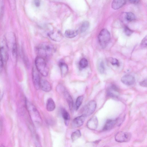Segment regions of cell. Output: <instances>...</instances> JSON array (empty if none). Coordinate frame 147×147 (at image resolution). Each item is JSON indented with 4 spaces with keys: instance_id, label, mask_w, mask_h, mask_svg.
Masks as SVG:
<instances>
[{
    "instance_id": "1",
    "label": "cell",
    "mask_w": 147,
    "mask_h": 147,
    "mask_svg": "<svg viewBox=\"0 0 147 147\" xmlns=\"http://www.w3.org/2000/svg\"><path fill=\"white\" fill-rule=\"evenodd\" d=\"M37 52L40 55L42 56H49L53 55L55 49L54 46L51 43L43 42L39 45L36 48Z\"/></svg>"
},
{
    "instance_id": "2",
    "label": "cell",
    "mask_w": 147,
    "mask_h": 147,
    "mask_svg": "<svg viewBox=\"0 0 147 147\" xmlns=\"http://www.w3.org/2000/svg\"><path fill=\"white\" fill-rule=\"evenodd\" d=\"M26 108L30 117L34 123L40 124L42 122L40 114L35 107L27 100L26 101Z\"/></svg>"
},
{
    "instance_id": "3",
    "label": "cell",
    "mask_w": 147,
    "mask_h": 147,
    "mask_svg": "<svg viewBox=\"0 0 147 147\" xmlns=\"http://www.w3.org/2000/svg\"><path fill=\"white\" fill-rule=\"evenodd\" d=\"M35 64L37 71L43 76H47L49 69L44 58L40 56L37 57L35 59Z\"/></svg>"
},
{
    "instance_id": "4",
    "label": "cell",
    "mask_w": 147,
    "mask_h": 147,
    "mask_svg": "<svg viewBox=\"0 0 147 147\" xmlns=\"http://www.w3.org/2000/svg\"><path fill=\"white\" fill-rule=\"evenodd\" d=\"M111 38L109 32L107 30L104 28L102 30L98 36L99 43L103 48H105L109 42Z\"/></svg>"
},
{
    "instance_id": "5",
    "label": "cell",
    "mask_w": 147,
    "mask_h": 147,
    "mask_svg": "<svg viewBox=\"0 0 147 147\" xmlns=\"http://www.w3.org/2000/svg\"><path fill=\"white\" fill-rule=\"evenodd\" d=\"M96 107V102L94 100L89 102L84 107L83 114L86 117L90 115L94 111Z\"/></svg>"
},
{
    "instance_id": "6",
    "label": "cell",
    "mask_w": 147,
    "mask_h": 147,
    "mask_svg": "<svg viewBox=\"0 0 147 147\" xmlns=\"http://www.w3.org/2000/svg\"><path fill=\"white\" fill-rule=\"evenodd\" d=\"M131 134L129 132L120 131L118 132L115 137V140L119 142H127L131 138Z\"/></svg>"
},
{
    "instance_id": "7",
    "label": "cell",
    "mask_w": 147,
    "mask_h": 147,
    "mask_svg": "<svg viewBox=\"0 0 147 147\" xmlns=\"http://www.w3.org/2000/svg\"><path fill=\"white\" fill-rule=\"evenodd\" d=\"M32 78L34 87L36 90L40 87V78L39 74L37 69L34 67L32 69Z\"/></svg>"
},
{
    "instance_id": "8",
    "label": "cell",
    "mask_w": 147,
    "mask_h": 147,
    "mask_svg": "<svg viewBox=\"0 0 147 147\" xmlns=\"http://www.w3.org/2000/svg\"><path fill=\"white\" fill-rule=\"evenodd\" d=\"M107 94L109 97L117 98L119 95V89L115 85L112 84L107 89Z\"/></svg>"
},
{
    "instance_id": "9",
    "label": "cell",
    "mask_w": 147,
    "mask_h": 147,
    "mask_svg": "<svg viewBox=\"0 0 147 147\" xmlns=\"http://www.w3.org/2000/svg\"><path fill=\"white\" fill-rule=\"evenodd\" d=\"M121 81L124 84L128 86H130L134 84L135 81V78L130 75H126L121 78Z\"/></svg>"
},
{
    "instance_id": "10",
    "label": "cell",
    "mask_w": 147,
    "mask_h": 147,
    "mask_svg": "<svg viewBox=\"0 0 147 147\" xmlns=\"http://www.w3.org/2000/svg\"><path fill=\"white\" fill-rule=\"evenodd\" d=\"M98 124L97 118L96 116H94L88 120L87 123V126L90 130H95L97 128Z\"/></svg>"
},
{
    "instance_id": "11",
    "label": "cell",
    "mask_w": 147,
    "mask_h": 147,
    "mask_svg": "<svg viewBox=\"0 0 147 147\" xmlns=\"http://www.w3.org/2000/svg\"><path fill=\"white\" fill-rule=\"evenodd\" d=\"M86 117L84 114L75 118L72 121V124L75 127H78L83 125Z\"/></svg>"
},
{
    "instance_id": "12",
    "label": "cell",
    "mask_w": 147,
    "mask_h": 147,
    "mask_svg": "<svg viewBox=\"0 0 147 147\" xmlns=\"http://www.w3.org/2000/svg\"><path fill=\"white\" fill-rule=\"evenodd\" d=\"M117 119H107L103 127V130L107 131L111 129L117 123Z\"/></svg>"
},
{
    "instance_id": "13",
    "label": "cell",
    "mask_w": 147,
    "mask_h": 147,
    "mask_svg": "<svg viewBox=\"0 0 147 147\" xmlns=\"http://www.w3.org/2000/svg\"><path fill=\"white\" fill-rule=\"evenodd\" d=\"M61 93L63 94L68 104L70 110L71 111H72L73 107V102L71 96L65 88Z\"/></svg>"
},
{
    "instance_id": "14",
    "label": "cell",
    "mask_w": 147,
    "mask_h": 147,
    "mask_svg": "<svg viewBox=\"0 0 147 147\" xmlns=\"http://www.w3.org/2000/svg\"><path fill=\"white\" fill-rule=\"evenodd\" d=\"M40 87L43 91L47 92H49L51 89L50 83L47 80L44 79L40 80Z\"/></svg>"
},
{
    "instance_id": "15",
    "label": "cell",
    "mask_w": 147,
    "mask_h": 147,
    "mask_svg": "<svg viewBox=\"0 0 147 147\" xmlns=\"http://www.w3.org/2000/svg\"><path fill=\"white\" fill-rule=\"evenodd\" d=\"M126 2V0H113L111 7L114 9H117L123 6Z\"/></svg>"
},
{
    "instance_id": "16",
    "label": "cell",
    "mask_w": 147,
    "mask_h": 147,
    "mask_svg": "<svg viewBox=\"0 0 147 147\" xmlns=\"http://www.w3.org/2000/svg\"><path fill=\"white\" fill-rule=\"evenodd\" d=\"M48 36L52 40L57 42L60 41L63 38L62 35L58 32H51L48 33Z\"/></svg>"
},
{
    "instance_id": "17",
    "label": "cell",
    "mask_w": 147,
    "mask_h": 147,
    "mask_svg": "<svg viewBox=\"0 0 147 147\" xmlns=\"http://www.w3.org/2000/svg\"><path fill=\"white\" fill-rule=\"evenodd\" d=\"M0 56L3 63L7 61L8 54L6 49L3 46L0 47Z\"/></svg>"
},
{
    "instance_id": "18",
    "label": "cell",
    "mask_w": 147,
    "mask_h": 147,
    "mask_svg": "<svg viewBox=\"0 0 147 147\" xmlns=\"http://www.w3.org/2000/svg\"><path fill=\"white\" fill-rule=\"evenodd\" d=\"M59 65L61 76L63 77L68 73V66L65 63L63 62H60Z\"/></svg>"
},
{
    "instance_id": "19",
    "label": "cell",
    "mask_w": 147,
    "mask_h": 147,
    "mask_svg": "<svg viewBox=\"0 0 147 147\" xmlns=\"http://www.w3.org/2000/svg\"><path fill=\"white\" fill-rule=\"evenodd\" d=\"M46 109L49 111H53L55 109V105L53 100L51 98L48 99L46 103Z\"/></svg>"
},
{
    "instance_id": "20",
    "label": "cell",
    "mask_w": 147,
    "mask_h": 147,
    "mask_svg": "<svg viewBox=\"0 0 147 147\" xmlns=\"http://www.w3.org/2000/svg\"><path fill=\"white\" fill-rule=\"evenodd\" d=\"M78 30H66L65 32V36L68 38H72L75 37L78 34Z\"/></svg>"
},
{
    "instance_id": "21",
    "label": "cell",
    "mask_w": 147,
    "mask_h": 147,
    "mask_svg": "<svg viewBox=\"0 0 147 147\" xmlns=\"http://www.w3.org/2000/svg\"><path fill=\"white\" fill-rule=\"evenodd\" d=\"M61 114L65 124L68 125L70 119V116L69 113L65 109L63 108L61 110Z\"/></svg>"
},
{
    "instance_id": "22",
    "label": "cell",
    "mask_w": 147,
    "mask_h": 147,
    "mask_svg": "<svg viewBox=\"0 0 147 147\" xmlns=\"http://www.w3.org/2000/svg\"><path fill=\"white\" fill-rule=\"evenodd\" d=\"M97 67L98 72L101 74L104 73L105 70V65L103 60L98 59L97 62Z\"/></svg>"
},
{
    "instance_id": "23",
    "label": "cell",
    "mask_w": 147,
    "mask_h": 147,
    "mask_svg": "<svg viewBox=\"0 0 147 147\" xmlns=\"http://www.w3.org/2000/svg\"><path fill=\"white\" fill-rule=\"evenodd\" d=\"M81 136V133L80 130H77L72 133L71 138L73 141H74L79 138Z\"/></svg>"
},
{
    "instance_id": "24",
    "label": "cell",
    "mask_w": 147,
    "mask_h": 147,
    "mask_svg": "<svg viewBox=\"0 0 147 147\" xmlns=\"http://www.w3.org/2000/svg\"><path fill=\"white\" fill-rule=\"evenodd\" d=\"M90 25L89 22L88 21H85L83 22L80 27V31L83 33L86 31Z\"/></svg>"
},
{
    "instance_id": "25",
    "label": "cell",
    "mask_w": 147,
    "mask_h": 147,
    "mask_svg": "<svg viewBox=\"0 0 147 147\" xmlns=\"http://www.w3.org/2000/svg\"><path fill=\"white\" fill-rule=\"evenodd\" d=\"M125 18L127 21L130 22L135 20V16L133 13L132 12H129L126 13Z\"/></svg>"
},
{
    "instance_id": "26",
    "label": "cell",
    "mask_w": 147,
    "mask_h": 147,
    "mask_svg": "<svg viewBox=\"0 0 147 147\" xmlns=\"http://www.w3.org/2000/svg\"><path fill=\"white\" fill-rule=\"evenodd\" d=\"M11 50V52L14 58H16L17 56V47L15 40H14L13 42Z\"/></svg>"
},
{
    "instance_id": "27",
    "label": "cell",
    "mask_w": 147,
    "mask_h": 147,
    "mask_svg": "<svg viewBox=\"0 0 147 147\" xmlns=\"http://www.w3.org/2000/svg\"><path fill=\"white\" fill-rule=\"evenodd\" d=\"M83 99V96H79L77 98L76 102V110H77L79 109L81 105Z\"/></svg>"
},
{
    "instance_id": "28",
    "label": "cell",
    "mask_w": 147,
    "mask_h": 147,
    "mask_svg": "<svg viewBox=\"0 0 147 147\" xmlns=\"http://www.w3.org/2000/svg\"><path fill=\"white\" fill-rule=\"evenodd\" d=\"M79 65L81 68H85L88 65L87 60L85 58H82L79 62Z\"/></svg>"
},
{
    "instance_id": "29",
    "label": "cell",
    "mask_w": 147,
    "mask_h": 147,
    "mask_svg": "<svg viewBox=\"0 0 147 147\" xmlns=\"http://www.w3.org/2000/svg\"><path fill=\"white\" fill-rule=\"evenodd\" d=\"M110 63L113 65L119 66V61L116 59L114 58H111L109 60Z\"/></svg>"
},
{
    "instance_id": "30",
    "label": "cell",
    "mask_w": 147,
    "mask_h": 147,
    "mask_svg": "<svg viewBox=\"0 0 147 147\" xmlns=\"http://www.w3.org/2000/svg\"><path fill=\"white\" fill-rule=\"evenodd\" d=\"M124 31L126 34L127 36H130L133 32V31L127 26L125 27Z\"/></svg>"
},
{
    "instance_id": "31",
    "label": "cell",
    "mask_w": 147,
    "mask_h": 147,
    "mask_svg": "<svg viewBox=\"0 0 147 147\" xmlns=\"http://www.w3.org/2000/svg\"><path fill=\"white\" fill-rule=\"evenodd\" d=\"M147 36H146L142 40L141 45L142 47H147Z\"/></svg>"
},
{
    "instance_id": "32",
    "label": "cell",
    "mask_w": 147,
    "mask_h": 147,
    "mask_svg": "<svg viewBox=\"0 0 147 147\" xmlns=\"http://www.w3.org/2000/svg\"><path fill=\"white\" fill-rule=\"evenodd\" d=\"M140 86L142 87H147V80H145L140 82Z\"/></svg>"
},
{
    "instance_id": "33",
    "label": "cell",
    "mask_w": 147,
    "mask_h": 147,
    "mask_svg": "<svg viewBox=\"0 0 147 147\" xmlns=\"http://www.w3.org/2000/svg\"><path fill=\"white\" fill-rule=\"evenodd\" d=\"M34 3L36 6L38 7L40 5V0H34Z\"/></svg>"
},
{
    "instance_id": "34",
    "label": "cell",
    "mask_w": 147,
    "mask_h": 147,
    "mask_svg": "<svg viewBox=\"0 0 147 147\" xmlns=\"http://www.w3.org/2000/svg\"><path fill=\"white\" fill-rule=\"evenodd\" d=\"M3 62L0 56V72L1 71L3 65Z\"/></svg>"
},
{
    "instance_id": "35",
    "label": "cell",
    "mask_w": 147,
    "mask_h": 147,
    "mask_svg": "<svg viewBox=\"0 0 147 147\" xmlns=\"http://www.w3.org/2000/svg\"><path fill=\"white\" fill-rule=\"evenodd\" d=\"M140 0H129L130 3L133 4H136L138 3Z\"/></svg>"
},
{
    "instance_id": "36",
    "label": "cell",
    "mask_w": 147,
    "mask_h": 147,
    "mask_svg": "<svg viewBox=\"0 0 147 147\" xmlns=\"http://www.w3.org/2000/svg\"><path fill=\"white\" fill-rule=\"evenodd\" d=\"M1 91H0V98H1Z\"/></svg>"
}]
</instances>
